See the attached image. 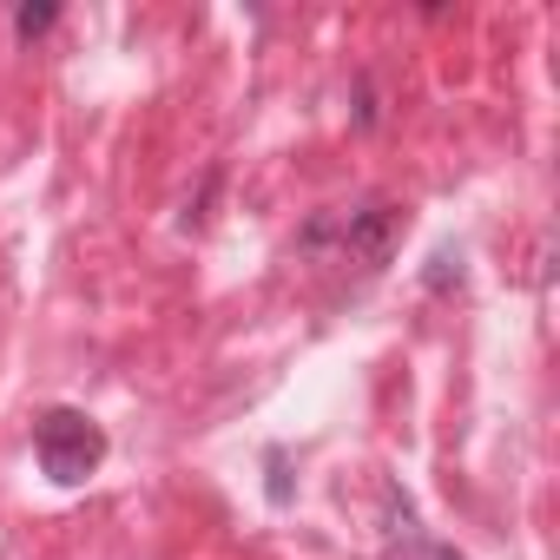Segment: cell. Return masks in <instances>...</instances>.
Returning a JSON list of instances; mask_svg holds the SVG:
<instances>
[{"label":"cell","instance_id":"obj_1","mask_svg":"<svg viewBox=\"0 0 560 560\" xmlns=\"http://www.w3.org/2000/svg\"><path fill=\"white\" fill-rule=\"evenodd\" d=\"M402 205L396 198H357V205H337V211H317L304 231H298V250L304 257H330V264H357V270H383L396 237H402Z\"/></svg>","mask_w":560,"mask_h":560},{"label":"cell","instance_id":"obj_2","mask_svg":"<svg viewBox=\"0 0 560 560\" xmlns=\"http://www.w3.org/2000/svg\"><path fill=\"white\" fill-rule=\"evenodd\" d=\"M34 462H40V475H47L54 488H80V481L100 475V462H106V429H100L86 409L54 402V409L34 416Z\"/></svg>","mask_w":560,"mask_h":560},{"label":"cell","instance_id":"obj_3","mask_svg":"<svg viewBox=\"0 0 560 560\" xmlns=\"http://www.w3.org/2000/svg\"><path fill=\"white\" fill-rule=\"evenodd\" d=\"M383 560H468V553L448 547V540H435V534L416 521L409 494L389 481V488H383Z\"/></svg>","mask_w":560,"mask_h":560},{"label":"cell","instance_id":"obj_4","mask_svg":"<svg viewBox=\"0 0 560 560\" xmlns=\"http://www.w3.org/2000/svg\"><path fill=\"white\" fill-rule=\"evenodd\" d=\"M54 21H60V8H54V0H40V8H21V14H14V34H21V40H40Z\"/></svg>","mask_w":560,"mask_h":560},{"label":"cell","instance_id":"obj_5","mask_svg":"<svg viewBox=\"0 0 560 560\" xmlns=\"http://www.w3.org/2000/svg\"><path fill=\"white\" fill-rule=\"evenodd\" d=\"M264 462H270V501L284 508V501H291V481H284V448H270Z\"/></svg>","mask_w":560,"mask_h":560}]
</instances>
